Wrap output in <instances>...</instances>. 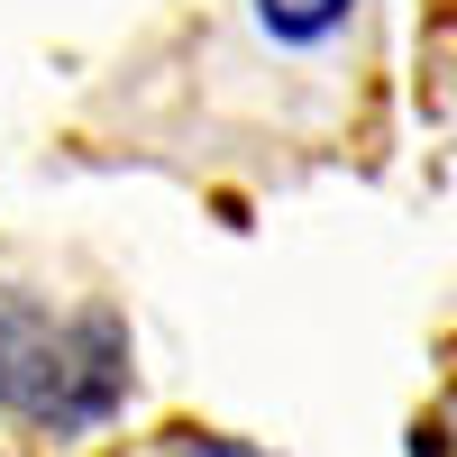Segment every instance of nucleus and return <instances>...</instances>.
Listing matches in <instances>:
<instances>
[{
    "instance_id": "f257e3e1",
    "label": "nucleus",
    "mask_w": 457,
    "mask_h": 457,
    "mask_svg": "<svg viewBox=\"0 0 457 457\" xmlns=\"http://www.w3.org/2000/svg\"><path fill=\"white\" fill-rule=\"evenodd\" d=\"M129 394V329L110 312H55L37 284H0V411L46 439H92Z\"/></svg>"
},
{
    "instance_id": "f03ea898",
    "label": "nucleus",
    "mask_w": 457,
    "mask_h": 457,
    "mask_svg": "<svg viewBox=\"0 0 457 457\" xmlns=\"http://www.w3.org/2000/svg\"><path fill=\"white\" fill-rule=\"evenodd\" d=\"M146 457H275V448H247V439H228V430H165Z\"/></svg>"
}]
</instances>
